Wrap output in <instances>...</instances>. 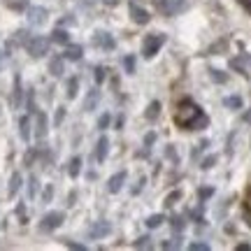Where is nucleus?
Segmentation results:
<instances>
[{
  "instance_id": "ddd939ff",
  "label": "nucleus",
  "mask_w": 251,
  "mask_h": 251,
  "mask_svg": "<svg viewBox=\"0 0 251 251\" xmlns=\"http://www.w3.org/2000/svg\"><path fill=\"white\" fill-rule=\"evenodd\" d=\"M109 230H112V226H109V224H100V226H96V228L91 230V237H100V235H107Z\"/></svg>"
},
{
  "instance_id": "6ab92c4d",
  "label": "nucleus",
  "mask_w": 251,
  "mask_h": 251,
  "mask_svg": "<svg viewBox=\"0 0 251 251\" xmlns=\"http://www.w3.org/2000/svg\"><path fill=\"white\" fill-rule=\"evenodd\" d=\"M77 96V79L72 77L70 79V89H68V98H75Z\"/></svg>"
},
{
  "instance_id": "f257e3e1",
  "label": "nucleus",
  "mask_w": 251,
  "mask_h": 251,
  "mask_svg": "<svg viewBox=\"0 0 251 251\" xmlns=\"http://www.w3.org/2000/svg\"><path fill=\"white\" fill-rule=\"evenodd\" d=\"M205 117L202 114V109L198 107L193 100H181L179 107H177V114H175V124L179 126V128H188V130H193L198 128V119Z\"/></svg>"
},
{
  "instance_id": "4468645a",
  "label": "nucleus",
  "mask_w": 251,
  "mask_h": 251,
  "mask_svg": "<svg viewBox=\"0 0 251 251\" xmlns=\"http://www.w3.org/2000/svg\"><path fill=\"white\" fill-rule=\"evenodd\" d=\"M163 221H165V216H163V214H153V216H149V219H147V226H149V228H158Z\"/></svg>"
},
{
  "instance_id": "bb28decb",
  "label": "nucleus",
  "mask_w": 251,
  "mask_h": 251,
  "mask_svg": "<svg viewBox=\"0 0 251 251\" xmlns=\"http://www.w3.org/2000/svg\"><path fill=\"white\" fill-rule=\"evenodd\" d=\"M179 198V191H175L172 196H168V200H165V205H175V200Z\"/></svg>"
},
{
  "instance_id": "dca6fc26",
  "label": "nucleus",
  "mask_w": 251,
  "mask_h": 251,
  "mask_svg": "<svg viewBox=\"0 0 251 251\" xmlns=\"http://www.w3.org/2000/svg\"><path fill=\"white\" fill-rule=\"evenodd\" d=\"M79 168H81V158H72V163H70V177H77V175H79Z\"/></svg>"
},
{
  "instance_id": "9b49d317",
  "label": "nucleus",
  "mask_w": 251,
  "mask_h": 251,
  "mask_svg": "<svg viewBox=\"0 0 251 251\" xmlns=\"http://www.w3.org/2000/svg\"><path fill=\"white\" fill-rule=\"evenodd\" d=\"M158 112H161V102H158V100H153L151 105H149V109H147V119L153 121V119L158 117Z\"/></svg>"
},
{
  "instance_id": "aec40b11",
  "label": "nucleus",
  "mask_w": 251,
  "mask_h": 251,
  "mask_svg": "<svg viewBox=\"0 0 251 251\" xmlns=\"http://www.w3.org/2000/svg\"><path fill=\"white\" fill-rule=\"evenodd\" d=\"M40 128H37V135H40V137H42V135L47 133V119H45V114H42V117H40Z\"/></svg>"
},
{
  "instance_id": "f3484780",
  "label": "nucleus",
  "mask_w": 251,
  "mask_h": 251,
  "mask_svg": "<svg viewBox=\"0 0 251 251\" xmlns=\"http://www.w3.org/2000/svg\"><path fill=\"white\" fill-rule=\"evenodd\" d=\"M49 68H51V75H56V77H58V75H63V63L58 61V58H56V61H51V65H49Z\"/></svg>"
},
{
  "instance_id": "39448f33",
  "label": "nucleus",
  "mask_w": 251,
  "mask_h": 251,
  "mask_svg": "<svg viewBox=\"0 0 251 251\" xmlns=\"http://www.w3.org/2000/svg\"><path fill=\"white\" fill-rule=\"evenodd\" d=\"M128 9H130V17H133L135 24H147V21H149V14H147V12H144L137 2H130V5H128Z\"/></svg>"
},
{
  "instance_id": "c756f323",
  "label": "nucleus",
  "mask_w": 251,
  "mask_h": 251,
  "mask_svg": "<svg viewBox=\"0 0 251 251\" xmlns=\"http://www.w3.org/2000/svg\"><path fill=\"white\" fill-rule=\"evenodd\" d=\"M172 226H175V228H181V226H184V219H181V216H175V219H172Z\"/></svg>"
},
{
  "instance_id": "412c9836",
  "label": "nucleus",
  "mask_w": 251,
  "mask_h": 251,
  "mask_svg": "<svg viewBox=\"0 0 251 251\" xmlns=\"http://www.w3.org/2000/svg\"><path fill=\"white\" fill-rule=\"evenodd\" d=\"M21 137L28 140V119H21Z\"/></svg>"
},
{
  "instance_id": "6e6552de",
  "label": "nucleus",
  "mask_w": 251,
  "mask_h": 251,
  "mask_svg": "<svg viewBox=\"0 0 251 251\" xmlns=\"http://www.w3.org/2000/svg\"><path fill=\"white\" fill-rule=\"evenodd\" d=\"M107 147H109L107 137H100V142H98V149H96V158H98L100 163L105 161V156H107Z\"/></svg>"
},
{
  "instance_id": "5701e85b",
  "label": "nucleus",
  "mask_w": 251,
  "mask_h": 251,
  "mask_svg": "<svg viewBox=\"0 0 251 251\" xmlns=\"http://www.w3.org/2000/svg\"><path fill=\"white\" fill-rule=\"evenodd\" d=\"M214 163H216V156H209V158H205V161H202V168H205V170H209Z\"/></svg>"
},
{
  "instance_id": "c85d7f7f",
  "label": "nucleus",
  "mask_w": 251,
  "mask_h": 251,
  "mask_svg": "<svg viewBox=\"0 0 251 251\" xmlns=\"http://www.w3.org/2000/svg\"><path fill=\"white\" fill-rule=\"evenodd\" d=\"M105 72H107L105 68H98V70H96V79L102 81V79H105Z\"/></svg>"
},
{
  "instance_id": "4be33fe9",
  "label": "nucleus",
  "mask_w": 251,
  "mask_h": 251,
  "mask_svg": "<svg viewBox=\"0 0 251 251\" xmlns=\"http://www.w3.org/2000/svg\"><path fill=\"white\" fill-rule=\"evenodd\" d=\"M96 100H98V91H93V93H91L89 102H86V109H93V105H96Z\"/></svg>"
},
{
  "instance_id": "2eb2a0df",
  "label": "nucleus",
  "mask_w": 251,
  "mask_h": 251,
  "mask_svg": "<svg viewBox=\"0 0 251 251\" xmlns=\"http://www.w3.org/2000/svg\"><path fill=\"white\" fill-rule=\"evenodd\" d=\"M19 184H21V177L19 175H12V181H9V196H14L19 191Z\"/></svg>"
},
{
  "instance_id": "423d86ee",
  "label": "nucleus",
  "mask_w": 251,
  "mask_h": 251,
  "mask_svg": "<svg viewBox=\"0 0 251 251\" xmlns=\"http://www.w3.org/2000/svg\"><path fill=\"white\" fill-rule=\"evenodd\" d=\"M126 177H128V175H126V170H124V172H117V175H114V177L109 179V184H107L109 193H119V191H121V186H124Z\"/></svg>"
},
{
  "instance_id": "7ed1b4c3",
  "label": "nucleus",
  "mask_w": 251,
  "mask_h": 251,
  "mask_svg": "<svg viewBox=\"0 0 251 251\" xmlns=\"http://www.w3.org/2000/svg\"><path fill=\"white\" fill-rule=\"evenodd\" d=\"M61 224H63V214H61V212H49V214L42 219L40 228H42V230H54V228H58Z\"/></svg>"
},
{
  "instance_id": "473e14b6",
  "label": "nucleus",
  "mask_w": 251,
  "mask_h": 251,
  "mask_svg": "<svg viewBox=\"0 0 251 251\" xmlns=\"http://www.w3.org/2000/svg\"><path fill=\"white\" fill-rule=\"evenodd\" d=\"M84 2H86V5H93V0H84Z\"/></svg>"
},
{
  "instance_id": "9d476101",
  "label": "nucleus",
  "mask_w": 251,
  "mask_h": 251,
  "mask_svg": "<svg viewBox=\"0 0 251 251\" xmlns=\"http://www.w3.org/2000/svg\"><path fill=\"white\" fill-rule=\"evenodd\" d=\"M45 17H47V12L42 7H33V9H30V21H33V24H42V21H45Z\"/></svg>"
},
{
  "instance_id": "a878e982",
  "label": "nucleus",
  "mask_w": 251,
  "mask_h": 251,
  "mask_svg": "<svg viewBox=\"0 0 251 251\" xmlns=\"http://www.w3.org/2000/svg\"><path fill=\"white\" fill-rule=\"evenodd\" d=\"M212 79L214 81H226V75H221L219 70H212Z\"/></svg>"
},
{
  "instance_id": "7c9ffc66",
  "label": "nucleus",
  "mask_w": 251,
  "mask_h": 251,
  "mask_svg": "<svg viewBox=\"0 0 251 251\" xmlns=\"http://www.w3.org/2000/svg\"><path fill=\"white\" fill-rule=\"evenodd\" d=\"M191 249H193V251H198V249H200V251H207L209 247H207V244H191Z\"/></svg>"
},
{
  "instance_id": "0eeeda50",
  "label": "nucleus",
  "mask_w": 251,
  "mask_h": 251,
  "mask_svg": "<svg viewBox=\"0 0 251 251\" xmlns=\"http://www.w3.org/2000/svg\"><path fill=\"white\" fill-rule=\"evenodd\" d=\"M96 45L102 47V49H114V40H112V35L109 33H96Z\"/></svg>"
},
{
  "instance_id": "a211bd4d",
  "label": "nucleus",
  "mask_w": 251,
  "mask_h": 251,
  "mask_svg": "<svg viewBox=\"0 0 251 251\" xmlns=\"http://www.w3.org/2000/svg\"><path fill=\"white\" fill-rule=\"evenodd\" d=\"M109 121H112V117H109V114H102V117L98 119V128L100 130H105V128L109 126Z\"/></svg>"
},
{
  "instance_id": "b1692460",
  "label": "nucleus",
  "mask_w": 251,
  "mask_h": 251,
  "mask_svg": "<svg viewBox=\"0 0 251 251\" xmlns=\"http://www.w3.org/2000/svg\"><path fill=\"white\" fill-rule=\"evenodd\" d=\"M226 105H228V107H240V105H242V100L240 98H228L226 100Z\"/></svg>"
},
{
  "instance_id": "f8f14e48",
  "label": "nucleus",
  "mask_w": 251,
  "mask_h": 251,
  "mask_svg": "<svg viewBox=\"0 0 251 251\" xmlns=\"http://www.w3.org/2000/svg\"><path fill=\"white\" fill-rule=\"evenodd\" d=\"M51 40H54V42H58V45H68V42H70V35H68L65 30H61V28H58V30H54V37H51Z\"/></svg>"
},
{
  "instance_id": "cd10ccee",
  "label": "nucleus",
  "mask_w": 251,
  "mask_h": 251,
  "mask_svg": "<svg viewBox=\"0 0 251 251\" xmlns=\"http://www.w3.org/2000/svg\"><path fill=\"white\" fill-rule=\"evenodd\" d=\"M35 191H37V181L30 179V186H28V196H35Z\"/></svg>"
},
{
  "instance_id": "2f4dec72",
  "label": "nucleus",
  "mask_w": 251,
  "mask_h": 251,
  "mask_svg": "<svg viewBox=\"0 0 251 251\" xmlns=\"http://www.w3.org/2000/svg\"><path fill=\"white\" fill-rule=\"evenodd\" d=\"M153 140H156V135H153V133L147 135V147H149V144H153Z\"/></svg>"
},
{
  "instance_id": "1a4fd4ad",
  "label": "nucleus",
  "mask_w": 251,
  "mask_h": 251,
  "mask_svg": "<svg viewBox=\"0 0 251 251\" xmlns=\"http://www.w3.org/2000/svg\"><path fill=\"white\" fill-rule=\"evenodd\" d=\"M65 58H68V61H79L81 58V47H77V45H72V47H68V49H65Z\"/></svg>"
},
{
  "instance_id": "f03ea898",
  "label": "nucleus",
  "mask_w": 251,
  "mask_h": 251,
  "mask_svg": "<svg viewBox=\"0 0 251 251\" xmlns=\"http://www.w3.org/2000/svg\"><path fill=\"white\" fill-rule=\"evenodd\" d=\"M163 42H165V35H163V33H151V35L144 37V42H142L144 58H153V56L158 54V49L163 47Z\"/></svg>"
},
{
  "instance_id": "20e7f679",
  "label": "nucleus",
  "mask_w": 251,
  "mask_h": 251,
  "mask_svg": "<svg viewBox=\"0 0 251 251\" xmlns=\"http://www.w3.org/2000/svg\"><path fill=\"white\" fill-rule=\"evenodd\" d=\"M47 49H49V42L42 40V37H33V40L28 42V51H30V56H45Z\"/></svg>"
},
{
  "instance_id": "393cba45",
  "label": "nucleus",
  "mask_w": 251,
  "mask_h": 251,
  "mask_svg": "<svg viewBox=\"0 0 251 251\" xmlns=\"http://www.w3.org/2000/svg\"><path fill=\"white\" fill-rule=\"evenodd\" d=\"M126 68H128V72H135V58L133 56H128V58H126Z\"/></svg>"
}]
</instances>
